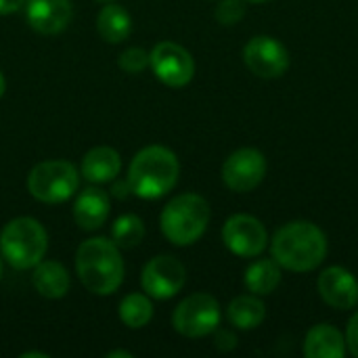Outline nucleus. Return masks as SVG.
<instances>
[{
    "label": "nucleus",
    "mask_w": 358,
    "mask_h": 358,
    "mask_svg": "<svg viewBox=\"0 0 358 358\" xmlns=\"http://www.w3.org/2000/svg\"><path fill=\"white\" fill-rule=\"evenodd\" d=\"M327 256L325 233L308 220L283 224L271 241V258L287 271L308 273L323 264Z\"/></svg>",
    "instance_id": "nucleus-1"
},
{
    "label": "nucleus",
    "mask_w": 358,
    "mask_h": 358,
    "mask_svg": "<svg viewBox=\"0 0 358 358\" xmlns=\"http://www.w3.org/2000/svg\"><path fill=\"white\" fill-rule=\"evenodd\" d=\"M76 271L82 285L94 296H111L124 281L120 248L103 237H92L78 248Z\"/></svg>",
    "instance_id": "nucleus-2"
},
{
    "label": "nucleus",
    "mask_w": 358,
    "mask_h": 358,
    "mask_svg": "<svg viewBox=\"0 0 358 358\" xmlns=\"http://www.w3.org/2000/svg\"><path fill=\"white\" fill-rule=\"evenodd\" d=\"M178 157L162 145H151L138 151L128 168V185L132 195L141 199H159L178 182Z\"/></svg>",
    "instance_id": "nucleus-3"
},
{
    "label": "nucleus",
    "mask_w": 358,
    "mask_h": 358,
    "mask_svg": "<svg viewBox=\"0 0 358 358\" xmlns=\"http://www.w3.org/2000/svg\"><path fill=\"white\" fill-rule=\"evenodd\" d=\"M164 237L174 245H193L210 224V206L197 193H182L168 201L159 218Z\"/></svg>",
    "instance_id": "nucleus-4"
},
{
    "label": "nucleus",
    "mask_w": 358,
    "mask_h": 358,
    "mask_svg": "<svg viewBox=\"0 0 358 358\" xmlns=\"http://www.w3.org/2000/svg\"><path fill=\"white\" fill-rule=\"evenodd\" d=\"M46 250L48 235L36 218H13L0 231V254L17 271L34 268L44 260Z\"/></svg>",
    "instance_id": "nucleus-5"
},
{
    "label": "nucleus",
    "mask_w": 358,
    "mask_h": 358,
    "mask_svg": "<svg viewBox=\"0 0 358 358\" xmlns=\"http://www.w3.org/2000/svg\"><path fill=\"white\" fill-rule=\"evenodd\" d=\"M80 187V172L63 159L40 162L27 176V191L42 203H63Z\"/></svg>",
    "instance_id": "nucleus-6"
},
{
    "label": "nucleus",
    "mask_w": 358,
    "mask_h": 358,
    "mask_svg": "<svg viewBox=\"0 0 358 358\" xmlns=\"http://www.w3.org/2000/svg\"><path fill=\"white\" fill-rule=\"evenodd\" d=\"M172 325L185 338H206L220 325V304L210 294H193L176 306Z\"/></svg>",
    "instance_id": "nucleus-7"
},
{
    "label": "nucleus",
    "mask_w": 358,
    "mask_h": 358,
    "mask_svg": "<svg viewBox=\"0 0 358 358\" xmlns=\"http://www.w3.org/2000/svg\"><path fill=\"white\" fill-rule=\"evenodd\" d=\"M149 65L155 78L170 88H182L195 76V61L191 52L185 46L168 40L153 46L149 52Z\"/></svg>",
    "instance_id": "nucleus-8"
},
{
    "label": "nucleus",
    "mask_w": 358,
    "mask_h": 358,
    "mask_svg": "<svg viewBox=\"0 0 358 358\" xmlns=\"http://www.w3.org/2000/svg\"><path fill=\"white\" fill-rule=\"evenodd\" d=\"M187 283L185 264L174 256H155L149 260L141 275V285L149 298L170 300L174 298Z\"/></svg>",
    "instance_id": "nucleus-9"
},
{
    "label": "nucleus",
    "mask_w": 358,
    "mask_h": 358,
    "mask_svg": "<svg viewBox=\"0 0 358 358\" xmlns=\"http://www.w3.org/2000/svg\"><path fill=\"white\" fill-rule=\"evenodd\" d=\"M222 241L239 258H256L268 245L264 224L250 214H235L222 227Z\"/></svg>",
    "instance_id": "nucleus-10"
},
{
    "label": "nucleus",
    "mask_w": 358,
    "mask_h": 358,
    "mask_svg": "<svg viewBox=\"0 0 358 358\" xmlns=\"http://www.w3.org/2000/svg\"><path fill=\"white\" fill-rule=\"evenodd\" d=\"M266 176V159L258 149H237L222 164V182L235 193L254 191Z\"/></svg>",
    "instance_id": "nucleus-11"
},
{
    "label": "nucleus",
    "mask_w": 358,
    "mask_h": 358,
    "mask_svg": "<svg viewBox=\"0 0 358 358\" xmlns=\"http://www.w3.org/2000/svg\"><path fill=\"white\" fill-rule=\"evenodd\" d=\"M243 61L252 73L264 80L281 78L289 69L287 48L271 36H254L243 48Z\"/></svg>",
    "instance_id": "nucleus-12"
},
{
    "label": "nucleus",
    "mask_w": 358,
    "mask_h": 358,
    "mask_svg": "<svg viewBox=\"0 0 358 358\" xmlns=\"http://www.w3.org/2000/svg\"><path fill=\"white\" fill-rule=\"evenodd\" d=\"M319 294L336 310H350L358 304L357 277L344 266H329L319 277Z\"/></svg>",
    "instance_id": "nucleus-13"
},
{
    "label": "nucleus",
    "mask_w": 358,
    "mask_h": 358,
    "mask_svg": "<svg viewBox=\"0 0 358 358\" xmlns=\"http://www.w3.org/2000/svg\"><path fill=\"white\" fill-rule=\"evenodd\" d=\"M71 0H25L29 27L44 36L63 31L71 21Z\"/></svg>",
    "instance_id": "nucleus-14"
},
{
    "label": "nucleus",
    "mask_w": 358,
    "mask_h": 358,
    "mask_svg": "<svg viewBox=\"0 0 358 358\" xmlns=\"http://www.w3.org/2000/svg\"><path fill=\"white\" fill-rule=\"evenodd\" d=\"M109 210H111L109 195L99 187H86L84 191H80L76 199L73 220L84 231H96L105 224Z\"/></svg>",
    "instance_id": "nucleus-15"
},
{
    "label": "nucleus",
    "mask_w": 358,
    "mask_h": 358,
    "mask_svg": "<svg viewBox=\"0 0 358 358\" xmlns=\"http://www.w3.org/2000/svg\"><path fill=\"white\" fill-rule=\"evenodd\" d=\"M346 355L344 334L327 323L315 325L304 338V357L306 358H342Z\"/></svg>",
    "instance_id": "nucleus-16"
},
{
    "label": "nucleus",
    "mask_w": 358,
    "mask_h": 358,
    "mask_svg": "<svg viewBox=\"0 0 358 358\" xmlns=\"http://www.w3.org/2000/svg\"><path fill=\"white\" fill-rule=\"evenodd\" d=\"M31 283L42 298L59 300L69 292V273L57 260H42L34 266Z\"/></svg>",
    "instance_id": "nucleus-17"
},
{
    "label": "nucleus",
    "mask_w": 358,
    "mask_h": 358,
    "mask_svg": "<svg viewBox=\"0 0 358 358\" xmlns=\"http://www.w3.org/2000/svg\"><path fill=\"white\" fill-rule=\"evenodd\" d=\"M122 159L120 153L111 147H94L82 159V176L94 185L113 180L120 174Z\"/></svg>",
    "instance_id": "nucleus-18"
},
{
    "label": "nucleus",
    "mask_w": 358,
    "mask_h": 358,
    "mask_svg": "<svg viewBox=\"0 0 358 358\" xmlns=\"http://www.w3.org/2000/svg\"><path fill=\"white\" fill-rule=\"evenodd\" d=\"M227 317L233 327L250 331V329H256L262 325V321L266 317V306L260 300V296H256V294L237 296L235 300H231V304L227 308Z\"/></svg>",
    "instance_id": "nucleus-19"
},
{
    "label": "nucleus",
    "mask_w": 358,
    "mask_h": 358,
    "mask_svg": "<svg viewBox=\"0 0 358 358\" xmlns=\"http://www.w3.org/2000/svg\"><path fill=\"white\" fill-rule=\"evenodd\" d=\"M96 31L99 36L109 42V44H120L124 42L130 31H132V19L124 6L117 4H107L101 8L96 17Z\"/></svg>",
    "instance_id": "nucleus-20"
},
{
    "label": "nucleus",
    "mask_w": 358,
    "mask_h": 358,
    "mask_svg": "<svg viewBox=\"0 0 358 358\" xmlns=\"http://www.w3.org/2000/svg\"><path fill=\"white\" fill-rule=\"evenodd\" d=\"M243 281L248 292L256 296H268L281 283V268L273 258H260L248 266Z\"/></svg>",
    "instance_id": "nucleus-21"
},
{
    "label": "nucleus",
    "mask_w": 358,
    "mask_h": 358,
    "mask_svg": "<svg viewBox=\"0 0 358 358\" xmlns=\"http://www.w3.org/2000/svg\"><path fill=\"white\" fill-rule=\"evenodd\" d=\"M120 319L130 329H141L153 319V304L147 294H128L120 302Z\"/></svg>",
    "instance_id": "nucleus-22"
},
{
    "label": "nucleus",
    "mask_w": 358,
    "mask_h": 358,
    "mask_svg": "<svg viewBox=\"0 0 358 358\" xmlns=\"http://www.w3.org/2000/svg\"><path fill=\"white\" fill-rule=\"evenodd\" d=\"M145 239V222L134 214L120 216L111 227V241L122 250H132Z\"/></svg>",
    "instance_id": "nucleus-23"
},
{
    "label": "nucleus",
    "mask_w": 358,
    "mask_h": 358,
    "mask_svg": "<svg viewBox=\"0 0 358 358\" xmlns=\"http://www.w3.org/2000/svg\"><path fill=\"white\" fill-rule=\"evenodd\" d=\"M117 65L126 71V73H141L149 67V52L145 48H138V46H132V48H126L120 59H117Z\"/></svg>",
    "instance_id": "nucleus-24"
},
{
    "label": "nucleus",
    "mask_w": 358,
    "mask_h": 358,
    "mask_svg": "<svg viewBox=\"0 0 358 358\" xmlns=\"http://www.w3.org/2000/svg\"><path fill=\"white\" fill-rule=\"evenodd\" d=\"M245 17L243 0H222L216 6V19L222 25H237Z\"/></svg>",
    "instance_id": "nucleus-25"
},
{
    "label": "nucleus",
    "mask_w": 358,
    "mask_h": 358,
    "mask_svg": "<svg viewBox=\"0 0 358 358\" xmlns=\"http://www.w3.org/2000/svg\"><path fill=\"white\" fill-rule=\"evenodd\" d=\"M346 348L352 352V357L358 358V313L352 315L346 327Z\"/></svg>",
    "instance_id": "nucleus-26"
},
{
    "label": "nucleus",
    "mask_w": 358,
    "mask_h": 358,
    "mask_svg": "<svg viewBox=\"0 0 358 358\" xmlns=\"http://www.w3.org/2000/svg\"><path fill=\"white\" fill-rule=\"evenodd\" d=\"M214 342H216V348L222 350V352H229V350H233V348L237 346L235 334H231V331H227V329H216Z\"/></svg>",
    "instance_id": "nucleus-27"
},
{
    "label": "nucleus",
    "mask_w": 358,
    "mask_h": 358,
    "mask_svg": "<svg viewBox=\"0 0 358 358\" xmlns=\"http://www.w3.org/2000/svg\"><path fill=\"white\" fill-rule=\"evenodd\" d=\"M21 6H25V0H0V15H13Z\"/></svg>",
    "instance_id": "nucleus-28"
},
{
    "label": "nucleus",
    "mask_w": 358,
    "mask_h": 358,
    "mask_svg": "<svg viewBox=\"0 0 358 358\" xmlns=\"http://www.w3.org/2000/svg\"><path fill=\"white\" fill-rule=\"evenodd\" d=\"M111 193H113V197H117V199H126L132 191H130L128 180H117V182L111 187Z\"/></svg>",
    "instance_id": "nucleus-29"
},
{
    "label": "nucleus",
    "mask_w": 358,
    "mask_h": 358,
    "mask_svg": "<svg viewBox=\"0 0 358 358\" xmlns=\"http://www.w3.org/2000/svg\"><path fill=\"white\" fill-rule=\"evenodd\" d=\"M132 358V352H126V350H111L107 358Z\"/></svg>",
    "instance_id": "nucleus-30"
},
{
    "label": "nucleus",
    "mask_w": 358,
    "mask_h": 358,
    "mask_svg": "<svg viewBox=\"0 0 358 358\" xmlns=\"http://www.w3.org/2000/svg\"><path fill=\"white\" fill-rule=\"evenodd\" d=\"M21 358H48L44 352H23Z\"/></svg>",
    "instance_id": "nucleus-31"
},
{
    "label": "nucleus",
    "mask_w": 358,
    "mask_h": 358,
    "mask_svg": "<svg viewBox=\"0 0 358 358\" xmlns=\"http://www.w3.org/2000/svg\"><path fill=\"white\" fill-rule=\"evenodd\" d=\"M4 90H6V82H4V76H2V71H0V96L4 94Z\"/></svg>",
    "instance_id": "nucleus-32"
},
{
    "label": "nucleus",
    "mask_w": 358,
    "mask_h": 358,
    "mask_svg": "<svg viewBox=\"0 0 358 358\" xmlns=\"http://www.w3.org/2000/svg\"><path fill=\"white\" fill-rule=\"evenodd\" d=\"M245 2H254V4H262V2H271V0H245Z\"/></svg>",
    "instance_id": "nucleus-33"
},
{
    "label": "nucleus",
    "mask_w": 358,
    "mask_h": 358,
    "mask_svg": "<svg viewBox=\"0 0 358 358\" xmlns=\"http://www.w3.org/2000/svg\"><path fill=\"white\" fill-rule=\"evenodd\" d=\"M0 279H2V260H0Z\"/></svg>",
    "instance_id": "nucleus-34"
}]
</instances>
